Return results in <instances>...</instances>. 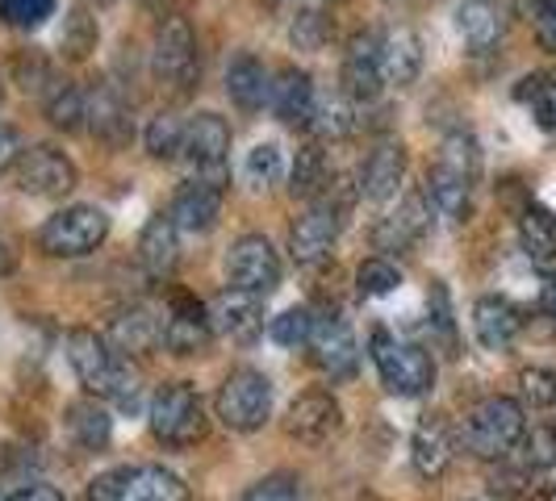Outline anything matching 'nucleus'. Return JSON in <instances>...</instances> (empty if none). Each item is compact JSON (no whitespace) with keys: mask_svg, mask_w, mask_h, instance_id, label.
Wrapping results in <instances>:
<instances>
[{"mask_svg":"<svg viewBox=\"0 0 556 501\" xmlns=\"http://www.w3.org/2000/svg\"><path fill=\"white\" fill-rule=\"evenodd\" d=\"M456 431L444 414H422L410 435V460H415V473L427 480H440L452 468V455H456Z\"/></svg>","mask_w":556,"mask_h":501,"instance_id":"17","label":"nucleus"},{"mask_svg":"<svg viewBox=\"0 0 556 501\" xmlns=\"http://www.w3.org/2000/svg\"><path fill=\"white\" fill-rule=\"evenodd\" d=\"M226 280H230V288L268 297L280 284V255L264 234H243L226 251Z\"/></svg>","mask_w":556,"mask_h":501,"instance_id":"10","label":"nucleus"},{"mask_svg":"<svg viewBox=\"0 0 556 501\" xmlns=\"http://www.w3.org/2000/svg\"><path fill=\"white\" fill-rule=\"evenodd\" d=\"M226 155H230V126L218 113H197L185 126V151L180 159L193 167V180L226 189Z\"/></svg>","mask_w":556,"mask_h":501,"instance_id":"9","label":"nucleus"},{"mask_svg":"<svg viewBox=\"0 0 556 501\" xmlns=\"http://www.w3.org/2000/svg\"><path fill=\"white\" fill-rule=\"evenodd\" d=\"M515 451H519L523 468H531V473H548V468H556V426L553 422H544V426L523 431V439H519Z\"/></svg>","mask_w":556,"mask_h":501,"instance_id":"39","label":"nucleus"},{"mask_svg":"<svg viewBox=\"0 0 556 501\" xmlns=\"http://www.w3.org/2000/svg\"><path fill=\"white\" fill-rule=\"evenodd\" d=\"M523 331V309L506 297H481L473 306V334L485 351H506Z\"/></svg>","mask_w":556,"mask_h":501,"instance_id":"25","label":"nucleus"},{"mask_svg":"<svg viewBox=\"0 0 556 501\" xmlns=\"http://www.w3.org/2000/svg\"><path fill=\"white\" fill-rule=\"evenodd\" d=\"M4 501H67L59 489H51V485H26V489H17L13 498H4Z\"/></svg>","mask_w":556,"mask_h":501,"instance_id":"49","label":"nucleus"},{"mask_svg":"<svg viewBox=\"0 0 556 501\" xmlns=\"http://www.w3.org/2000/svg\"><path fill=\"white\" fill-rule=\"evenodd\" d=\"M22 151H26V146H22V134H17L13 126H0V176L17 167Z\"/></svg>","mask_w":556,"mask_h":501,"instance_id":"48","label":"nucleus"},{"mask_svg":"<svg viewBox=\"0 0 556 501\" xmlns=\"http://www.w3.org/2000/svg\"><path fill=\"white\" fill-rule=\"evenodd\" d=\"M431 230V201L427 193H410L402 205H397V214L390 218H381L377 230H372V247L377 251H410Z\"/></svg>","mask_w":556,"mask_h":501,"instance_id":"20","label":"nucleus"},{"mask_svg":"<svg viewBox=\"0 0 556 501\" xmlns=\"http://www.w3.org/2000/svg\"><path fill=\"white\" fill-rule=\"evenodd\" d=\"M422 193L431 201V214L435 218L460 226L469 218V209H473V176H465V171H456V167L435 159V167L427 171V189Z\"/></svg>","mask_w":556,"mask_h":501,"instance_id":"21","label":"nucleus"},{"mask_svg":"<svg viewBox=\"0 0 556 501\" xmlns=\"http://www.w3.org/2000/svg\"><path fill=\"white\" fill-rule=\"evenodd\" d=\"M456 26H460V34H465V42H469L473 55H490L502 42L506 17H502L498 0H465L460 13H456Z\"/></svg>","mask_w":556,"mask_h":501,"instance_id":"30","label":"nucleus"},{"mask_svg":"<svg viewBox=\"0 0 556 501\" xmlns=\"http://www.w3.org/2000/svg\"><path fill=\"white\" fill-rule=\"evenodd\" d=\"M339 84H343V97L364 101V105L381 97V88H386V76H381V29H364L348 42Z\"/></svg>","mask_w":556,"mask_h":501,"instance_id":"12","label":"nucleus"},{"mask_svg":"<svg viewBox=\"0 0 556 501\" xmlns=\"http://www.w3.org/2000/svg\"><path fill=\"white\" fill-rule=\"evenodd\" d=\"M59 0H0V22L13 29H38L55 17Z\"/></svg>","mask_w":556,"mask_h":501,"instance_id":"43","label":"nucleus"},{"mask_svg":"<svg viewBox=\"0 0 556 501\" xmlns=\"http://www.w3.org/2000/svg\"><path fill=\"white\" fill-rule=\"evenodd\" d=\"M273 76L264 72V63L255 55H235L226 67V97L239 113H260L268 101Z\"/></svg>","mask_w":556,"mask_h":501,"instance_id":"27","label":"nucleus"},{"mask_svg":"<svg viewBox=\"0 0 556 501\" xmlns=\"http://www.w3.org/2000/svg\"><path fill=\"white\" fill-rule=\"evenodd\" d=\"M101 4H110V0H101Z\"/></svg>","mask_w":556,"mask_h":501,"instance_id":"56","label":"nucleus"},{"mask_svg":"<svg viewBox=\"0 0 556 501\" xmlns=\"http://www.w3.org/2000/svg\"><path fill=\"white\" fill-rule=\"evenodd\" d=\"M205 313H210L214 334H223L230 343H251L255 334L264 331V297L243 293V288H223L205 306Z\"/></svg>","mask_w":556,"mask_h":501,"instance_id":"15","label":"nucleus"},{"mask_svg":"<svg viewBox=\"0 0 556 501\" xmlns=\"http://www.w3.org/2000/svg\"><path fill=\"white\" fill-rule=\"evenodd\" d=\"M406 180V151L397 142H381L368 159H364L361 171V193L368 201H390Z\"/></svg>","mask_w":556,"mask_h":501,"instance_id":"29","label":"nucleus"},{"mask_svg":"<svg viewBox=\"0 0 556 501\" xmlns=\"http://www.w3.org/2000/svg\"><path fill=\"white\" fill-rule=\"evenodd\" d=\"M285 426L302 444H327V439L339 435V426H343V406L327 389H309L289 406Z\"/></svg>","mask_w":556,"mask_h":501,"instance_id":"18","label":"nucleus"},{"mask_svg":"<svg viewBox=\"0 0 556 501\" xmlns=\"http://www.w3.org/2000/svg\"><path fill=\"white\" fill-rule=\"evenodd\" d=\"M397 284H402V272L386 255H372V259H364L361 268H356V293L368 297V301L372 297H390Z\"/></svg>","mask_w":556,"mask_h":501,"instance_id":"40","label":"nucleus"},{"mask_svg":"<svg viewBox=\"0 0 556 501\" xmlns=\"http://www.w3.org/2000/svg\"><path fill=\"white\" fill-rule=\"evenodd\" d=\"M314 322L318 318L306 306H293L268 322V334H273V343H280V347H306L309 334H314Z\"/></svg>","mask_w":556,"mask_h":501,"instance_id":"41","label":"nucleus"},{"mask_svg":"<svg viewBox=\"0 0 556 501\" xmlns=\"http://www.w3.org/2000/svg\"><path fill=\"white\" fill-rule=\"evenodd\" d=\"M97 42H101V26H97V17L84 9V4H76L67 17H63V29H59V51L67 59H88L92 51H97Z\"/></svg>","mask_w":556,"mask_h":501,"instance_id":"36","label":"nucleus"},{"mask_svg":"<svg viewBox=\"0 0 556 501\" xmlns=\"http://www.w3.org/2000/svg\"><path fill=\"white\" fill-rule=\"evenodd\" d=\"M540 501H556V485H548V489H544V498Z\"/></svg>","mask_w":556,"mask_h":501,"instance_id":"52","label":"nucleus"},{"mask_svg":"<svg viewBox=\"0 0 556 501\" xmlns=\"http://www.w3.org/2000/svg\"><path fill=\"white\" fill-rule=\"evenodd\" d=\"M0 101H4V80H0Z\"/></svg>","mask_w":556,"mask_h":501,"instance_id":"53","label":"nucleus"},{"mask_svg":"<svg viewBox=\"0 0 556 501\" xmlns=\"http://www.w3.org/2000/svg\"><path fill=\"white\" fill-rule=\"evenodd\" d=\"M223 193L226 189H214V184H205V180H189V184H180L176 196H172V222L180 234H210L218 218H223Z\"/></svg>","mask_w":556,"mask_h":501,"instance_id":"19","label":"nucleus"},{"mask_svg":"<svg viewBox=\"0 0 556 501\" xmlns=\"http://www.w3.org/2000/svg\"><path fill=\"white\" fill-rule=\"evenodd\" d=\"M528 431V414L515 397H481L460 422V444L473 451L477 460H502L510 455Z\"/></svg>","mask_w":556,"mask_h":501,"instance_id":"2","label":"nucleus"},{"mask_svg":"<svg viewBox=\"0 0 556 501\" xmlns=\"http://www.w3.org/2000/svg\"><path fill=\"white\" fill-rule=\"evenodd\" d=\"M540 309L556 322V277L544 280V288H540Z\"/></svg>","mask_w":556,"mask_h":501,"instance_id":"50","label":"nucleus"},{"mask_svg":"<svg viewBox=\"0 0 556 501\" xmlns=\"http://www.w3.org/2000/svg\"><path fill=\"white\" fill-rule=\"evenodd\" d=\"M214 410L223 418V426L239 431V435H251L273 414V381L264 372H255V368H230L226 381L218 385Z\"/></svg>","mask_w":556,"mask_h":501,"instance_id":"8","label":"nucleus"},{"mask_svg":"<svg viewBox=\"0 0 556 501\" xmlns=\"http://www.w3.org/2000/svg\"><path fill=\"white\" fill-rule=\"evenodd\" d=\"M268 105H273V113H277L285 126L309 130L314 105H318V92H314V84H309L306 72H298V67H280L277 76H273V88H268Z\"/></svg>","mask_w":556,"mask_h":501,"instance_id":"23","label":"nucleus"},{"mask_svg":"<svg viewBox=\"0 0 556 501\" xmlns=\"http://www.w3.org/2000/svg\"><path fill=\"white\" fill-rule=\"evenodd\" d=\"M519 101L531 110L540 130L556 134V76H528L519 88Z\"/></svg>","mask_w":556,"mask_h":501,"instance_id":"38","label":"nucleus"},{"mask_svg":"<svg viewBox=\"0 0 556 501\" xmlns=\"http://www.w3.org/2000/svg\"><path fill=\"white\" fill-rule=\"evenodd\" d=\"M239 501H306V493H302V485L289 480V476H268V480L251 485Z\"/></svg>","mask_w":556,"mask_h":501,"instance_id":"46","label":"nucleus"},{"mask_svg":"<svg viewBox=\"0 0 556 501\" xmlns=\"http://www.w3.org/2000/svg\"><path fill=\"white\" fill-rule=\"evenodd\" d=\"M469 501H485V498H469Z\"/></svg>","mask_w":556,"mask_h":501,"instance_id":"55","label":"nucleus"},{"mask_svg":"<svg viewBox=\"0 0 556 501\" xmlns=\"http://www.w3.org/2000/svg\"><path fill=\"white\" fill-rule=\"evenodd\" d=\"M139 4H155V0H139Z\"/></svg>","mask_w":556,"mask_h":501,"instance_id":"54","label":"nucleus"},{"mask_svg":"<svg viewBox=\"0 0 556 501\" xmlns=\"http://www.w3.org/2000/svg\"><path fill=\"white\" fill-rule=\"evenodd\" d=\"M151 72L167 92L189 97L201 80V51L189 17H164L155 29V51H151Z\"/></svg>","mask_w":556,"mask_h":501,"instance_id":"5","label":"nucleus"},{"mask_svg":"<svg viewBox=\"0 0 556 501\" xmlns=\"http://www.w3.org/2000/svg\"><path fill=\"white\" fill-rule=\"evenodd\" d=\"M9 268H13V251H9L4 243H0V277H4Z\"/></svg>","mask_w":556,"mask_h":501,"instance_id":"51","label":"nucleus"},{"mask_svg":"<svg viewBox=\"0 0 556 501\" xmlns=\"http://www.w3.org/2000/svg\"><path fill=\"white\" fill-rule=\"evenodd\" d=\"M327 17L318 13V9H302L298 17H293V26H289V42L298 47V51H323L327 47Z\"/></svg>","mask_w":556,"mask_h":501,"instance_id":"44","label":"nucleus"},{"mask_svg":"<svg viewBox=\"0 0 556 501\" xmlns=\"http://www.w3.org/2000/svg\"><path fill=\"white\" fill-rule=\"evenodd\" d=\"M339 209H334L331 201H318V205H309L306 214L298 218L293 226V234H289V251H293V259L302 264V268H318V264H327L331 259L334 243H339Z\"/></svg>","mask_w":556,"mask_h":501,"instance_id":"13","label":"nucleus"},{"mask_svg":"<svg viewBox=\"0 0 556 501\" xmlns=\"http://www.w3.org/2000/svg\"><path fill=\"white\" fill-rule=\"evenodd\" d=\"M309 130H314V134H323V139H331V142L348 139V134L356 130V105H352V97H343V92L318 97Z\"/></svg>","mask_w":556,"mask_h":501,"instance_id":"35","label":"nucleus"},{"mask_svg":"<svg viewBox=\"0 0 556 501\" xmlns=\"http://www.w3.org/2000/svg\"><path fill=\"white\" fill-rule=\"evenodd\" d=\"M63 426H67L72 444L80 447V451H101L113 435V418H110V410L101 406V397H80V401H72Z\"/></svg>","mask_w":556,"mask_h":501,"instance_id":"31","label":"nucleus"},{"mask_svg":"<svg viewBox=\"0 0 556 501\" xmlns=\"http://www.w3.org/2000/svg\"><path fill=\"white\" fill-rule=\"evenodd\" d=\"M110 347L122 356H147L164 347V313L155 306H130L113 318Z\"/></svg>","mask_w":556,"mask_h":501,"instance_id":"24","label":"nucleus"},{"mask_svg":"<svg viewBox=\"0 0 556 501\" xmlns=\"http://www.w3.org/2000/svg\"><path fill=\"white\" fill-rule=\"evenodd\" d=\"M214 338V326H210V313L201 301L176 293L164 309V347L172 356H201Z\"/></svg>","mask_w":556,"mask_h":501,"instance_id":"14","label":"nucleus"},{"mask_svg":"<svg viewBox=\"0 0 556 501\" xmlns=\"http://www.w3.org/2000/svg\"><path fill=\"white\" fill-rule=\"evenodd\" d=\"M42 113H47V121L63 130V134H72V130H84V117H88V101H84V88L67 80H55L47 92H42Z\"/></svg>","mask_w":556,"mask_h":501,"instance_id":"33","label":"nucleus"},{"mask_svg":"<svg viewBox=\"0 0 556 501\" xmlns=\"http://www.w3.org/2000/svg\"><path fill=\"white\" fill-rule=\"evenodd\" d=\"M519 247L531 264L548 268L556 264V214L544 205H528L523 218H519Z\"/></svg>","mask_w":556,"mask_h":501,"instance_id":"32","label":"nucleus"},{"mask_svg":"<svg viewBox=\"0 0 556 501\" xmlns=\"http://www.w3.org/2000/svg\"><path fill=\"white\" fill-rule=\"evenodd\" d=\"M309 360L318 363L331 381H348L352 372H356V363H361V347H356V334L348 322H339V318H323V322H314V334H309Z\"/></svg>","mask_w":556,"mask_h":501,"instance_id":"16","label":"nucleus"},{"mask_svg":"<svg viewBox=\"0 0 556 501\" xmlns=\"http://www.w3.org/2000/svg\"><path fill=\"white\" fill-rule=\"evenodd\" d=\"M176 259H180V230L172 214H155L139 234V264L151 277H172Z\"/></svg>","mask_w":556,"mask_h":501,"instance_id":"28","label":"nucleus"},{"mask_svg":"<svg viewBox=\"0 0 556 501\" xmlns=\"http://www.w3.org/2000/svg\"><path fill=\"white\" fill-rule=\"evenodd\" d=\"M67 363L80 376V385L101 401H113L122 410H135L142 397V376L130 356L113 351L110 338L97 331L67 334Z\"/></svg>","mask_w":556,"mask_h":501,"instance_id":"1","label":"nucleus"},{"mask_svg":"<svg viewBox=\"0 0 556 501\" xmlns=\"http://www.w3.org/2000/svg\"><path fill=\"white\" fill-rule=\"evenodd\" d=\"M185 126H189V121H180V117H172V113H155V117L147 121V134H142L147 155H151V159H164V164L180 159V151H185Z\"/></svg>","mask_w":556,"mask_h":501,"instance_id":"37","label":"nucleus"},{"mask_svg":"<svg viewBox=\"0 0 556 501\" xmlns=\"http://www.w3.org/2000/svg\"><path fill=\"white\" fill-rule=\"evenodd\" d=\"M372 363L381 372V385L397 397H422L435 385V360L427 347L393 338L390 331L372 334Z\"/></svg>","mask_w":556,"mask_h":501,"instance_id":"6","label":"nucleus"},{"mask_svg":"<svg viewBox=\"0 0 556 501\" xmlns=\"http://www.w3.org/2000/svg\"><path fill=\"white\" fill-rule=\"evenodd\" d=\"M147 418H151V435L167 447V451H189L193 444L205 439V401L201 393L189 385V381H172V385H160L151 406H147Z\"/></svg>","mask_w":556,"mask_h":501,"instance_id":"3","label":"nucleus"},{"mask_svg":"<svg viewBox=\"0 0 556 501\" xmlns=\"http://www.w3.org/2000/svg\"><path fill=\"white\" fill-rule=\"evenodd\" d=\"M422 72V42L415 29H381V76L393 88H410Z\"/></svg>","mask_w":556,"mask_h":501,"instance_id":"26","label":"nucleus"},{"mask_svg":"<svg viewBox=\"0 0 556 501\" xmlns=\"http://www.w3.org/2000/svg\"><path fill=\"white\" fill-rule=\"evenodd\" d=\"M535 38H540V47L544 51H553L556 55V0H535Z\"/></svg>","mask_w":556,"mask_h":501,"instance_id":"47","label":"nucleus"},{"mask_svg":"<svg viewBox=\"0 0 556 501\" xmlns=\"http://www.w3.org/2000/svg\"><path fill=\"white\" fill-rule=\"evenodd\" d=\"M105 239H110V214L97 205H67V209L51 214L38 230V247L55 259L92 255Z\"/></svg>","mask_w":556,"mask_h":501,"instance_id":"7","label":"nucleus"},{"mask_svg":"<svg viewBox=\"0 0 556 501\" xmlns=\"http://www.w3.org/2000/svg\"><path fill=\"white\" fill-rule=\"evenodd\" d=\"M280 171H285V159H280L277 142H260V146H251L248 159H243V180H248V184H255V189L277 184Z\"/></svg>","mask_w":556,"mask_h":501,"instance_id":"42","label":"nucleus"},{"mask_svg":"<svg viewBox=\"0 0 556 501\" xmlns=\"http://www.w3.org/2000/svg\"><path fill=\"white\" fill-rule=\"evenodd\" d=\"M293 196L302 201H318V196L331 193V164H327V151L323 146H302L298 159H293Z\"/></svg>","mask_w":556,"mask_h":501,"instance_id":"34","label":"nucleus"},{"mask_svg":"<svg viewBox=\"0 0 556 501\" xmlns=\"http://www.w3.org/2000/svg\"><path fill=\"white\" fill-rule=\"evenodd\" d=\"M84 501H193L189 485L160 464H126L101 473L88 489Z\"/></svg>","mask_w":556,"mask_h":501,"instance_id":"4","label":"nucleus"},{"mask_svg":"<svg viewBox=\"0 0 556 501\" xmlns=\"http://www.w3.org/2000/svg\"><path fill=\"white\" fill-rule=\"evenodd\" d=\"M13 180H17V189L29 196H67L76 189L80 171H76V164H72L59 146L38 142V146H26V151H22V159L13 167Z\"/></svg>","mask_w":556,"mask_h":501,"instance_id":"11","label":"nucleus"},{"mask_svg":"<svg viewBox=\"0 0 556 501\" xmlns=\"http://www.w3.org/2000/svg\"><path fill=\"white\" fill-rule=\"evenodd\" d=\"M519 389L531 406L540 410H553L556 406V368H523L519 372Z\"/></svg>","mask_w":556,"mask_h":501,"instance_id":"45","label":"nucleus"},{"mask_svg":"<svg viewBox=\"0 0 556 501\" xmlns=\"http://www.w3.org/2000/svg\"><path fill=\"white\" fill-rule=\"evenodd\" d=\"M84 101H88V117L84 126L110 146H122L130 139V105L122 101V92L110 80H97L92 88H84Z\"/></svg>","mask_w":556,"mask_h":501,"instance_id":"22","label":"nucleus"}]
</instances>
